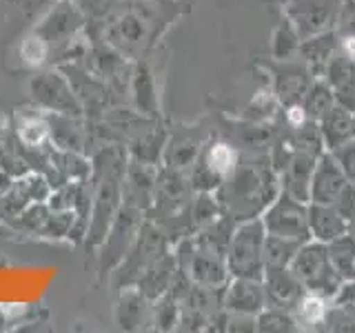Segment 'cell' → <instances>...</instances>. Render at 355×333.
<instances>
[{"label":"cell","mask_w":355,"mask_h":333,"mask_svg":"<svg viewBox=\"0 0 355 333\" xmlns=\"http://www.w3.org/2000/svg\"><path fill=\"white\" fill-rule=\"evenodd\" d=\"M297 275L304 278L309 284L320 287L322 284V278L329 275V266H327V258H324V251L320 249H309L300 255L297 260Z\"/></svg>","instance_id":"1"},{"label":"cell","mask_w":355,"mask_h":333,"mask_svg":"<svg viewBox=\"0 0 355 333\" xmlns=\"http://www.w3.org/2000/svg\"><path fill=\"white\" fill-rule=\"evenodd\" d=\"M340 191V176L324 166L318 176V196L322 198V203H331V198H336Z\"/></svg>","instance_id":"2"},{"label":"cell","mask_w":355,"mask_h":333,"mask_svg":"<svg viewBox=\"0 0 355 333\" xmlns=\"http://www.w3.org/2000/svg\"><path fill=\"white\" fill-rule=\"evenodd\" d=\"M209 162L211 169H216L218 173H229L233 169V162H236V153L227 144H216L209 153Z\"/></svg>","instance_id":"3"},{"label":"cell","mask_w":355,"mask_h":333,"mask_svg":"<svg viewBox=\"0 0 355 333\" xmlns=\"http://www.w3.org/2000/svg\"><path fill=\"white\" fill-rule=\"evenodd\" d=\"M20 138L25 140L27 144H40L44 138H47V125L42 120H25L20 127Z\"/></svg>","instance_id":"4"},{"label":"cell","mask_w":355,"mask_h":333,"mask_svg":"<svg viewBox=\"0 0 355 333\" xmlns=\"http://www.w3.org/2000/svg\"><path fill=\"white\" fill-rule=\"evenodd\" d=\"M322 316H324V302H322L320 298L315 296H309L302 300V305H300V318H302L304 322H318L322 320Z\"/></svg>","instance_id":"5"},{"label":"cell","mask_w":355,"mask_h":333,"mask_svg":"<svg viewBox=\"0 0 355 333\" xmlns=\"http://www.w3.org/2000/svg\"><path fill=\"white\" fill-rule=\"evenodd\" d=\"M44 56H47V47H44V42L40 38L31 36L22 42V58L29 65H40L44 60Z\"/></svg>","instance_id":"6"},{"label":"cell","mask_w":355,"mask_h":333,"mask_svg":"<svg viewBox=\"0 0 355 333\" xmlns=\"http://www.w3.org/2000/svg\"><path fill=\"white\" fill-rule=\"evenodd\" d=\"M271 293L277 296L280 300H288L295 293V284L291 278H286L284 273L271 275Z\"/></svg>","instance_id":"7"},{"label":"cell","mask_w":355,"mask_h":333,"mask_svg":"<svg viewBox=\"0 0 355 333\" xmlns=\"http://www.w3.org/2000/svg\"><path fill=\"white\" fill-rule=\"evenodd\" d=\"M291 120L295 122V125H300V122L304 120V114H302V109H291Z\"/></svg>","instance_id":"8"},{"label":"cell","mask_w":355,"mask_h":333,"mask_svg":"<svg viewBox=\"0 0 355 333\" xmlns=\"http://www.w3.org/2000/svg\"><path fill=\"white\" fill-rule=\"evenodd\" d=\"M344 47H347V51L355 58V38H347V42H344Z\"/></svg>","instance_id":"9"}]
</instances>
